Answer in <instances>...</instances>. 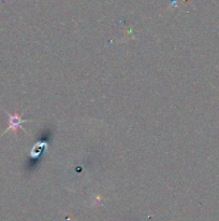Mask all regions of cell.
Here are the masks:
<instances>
[{"mask_svg": "<svg viewBox=\"0 0 219 221\" xmlns=\"http://www.w3.org/2000/svg\"><path fill=\"white\" fill-rule=\"evenodd\" d=\"M7 114H8L9 119H8V127H7V129H5L4 132L2 133V135H4L7 132H13L14 134H16L17 133V131H18L19 128H21V125L24 123H26V122H29L28 120H24V119H21V116H19L18 113H13V114H11V113L7 112Z\"/></svg>", "mask_w": 219, "mask_h": 221, "instance_id": "obj_1", "label": "cell"}, {"mask_svg": "<svg viewBox=\"0 0 219 221\" xmlns=\"http://www.w3.org/2000/svg\"><path fill=\"white\" fill-rule=\"evenodd\" d=\"M45 145V143H38V145H36L35 147H33V149L31 150V156H33V158H36L37 155H39V154L41 153V151H42V147Z\"/></svg>", "mask_w": 219, "mask_h": 221, "instance_id": "obj_2", "label": "cell"}]
</instances>
